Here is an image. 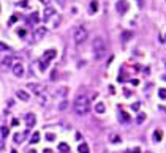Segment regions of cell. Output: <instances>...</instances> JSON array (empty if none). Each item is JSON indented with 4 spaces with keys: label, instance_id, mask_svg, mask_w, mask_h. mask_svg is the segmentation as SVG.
<instances>
[{
    "label": "cell",
    "instance_id": "1",
    "mask_svg": "<svg viewBox=\"0 0 166 153\" xmlns=\"http://www.w3.org/2000/svg\"><path fill=\"white\" fill-rule=\"evenodd\" d=\"M73 109H75V112L78 114V115H85V114H89V111H90V101H89V96L79 93V95L76 96L75 103H73Z\"/></svg>",
    "mask_w": 166,
    "mask_h": 153
},
{
    "label": "cell",
    "instance_id": "2",
    "mask_svg": "<svg viewBox=\"0 0 166 153\" xmlns=\"http://www.w3.org/2000/svg\"><path fill=\"white\" fill-rule=\"evenodd\" d=\"M92 51H93V57L97 58V60H100V58L105 57L106 44H105V41H103V38H100V36L95 38L93 43H92Z\"/></svg>",
    "mask_w": 166,
    "mask_h": 153
},
{
    "label": "cell",
    "instance_id": "3",
    "mask_svg": "<svg viewBox=\"0 0 166 153\" xmlns=\"http://www.w3.org/2000/svg\"><path fill=\"white\" fill-rule=\"evenodd\" d=\"M87 35H89V32L84 25L75 27V30H73V41H75V44H82L87 40Z\"/></svg>",
    "mask_w": 166,
    "mask_h": 153
},
{
    "label": "cell",
    "instance_id": "4",
    "mask_svg": "<svg viewBox=\"0 0 166 153\" xmlns=\"http://www.w3.org/2000/svg\"><path fill=\"white\" fill-rule=\"evenodd\" d=\"M128 8H130V5H128L127 0H119L117 3H115V10H117V13H120V14H125L127 11H128Z\"/></svg>",
    "mask_w": 166,
    "mask_h": 153
},
{
    "label": "cell",
    "instance_id": "5",
    "mask_svg": "<svg viewBox=\"0 0 166 153\" xmlns=\"http://www.w3.org/2000/svg\"><path fill=\"white\" fill-rule=\"evenodd\" d=\"M13 74L16 76V77H22L24 76V65L21 63V62H17V63L13 65Z\"/></svg>",
    "mask_w": 166,
    "mask_h": 153
},
{
    "label": "cell",
    "instance_id": "6",
    "mask_svg": "<svg viewBox=\"0 0 166 153\" xmlns=\"http://www.w3.org/2000/svg\"><path fill=\"white\" fill-rule=\"evenodd\" d=\"M29 89L33 92V95H38V96H40L41 93H44L43 85H40V84H29Z\"/></svg>",
    "mask_w": 166,
    "mask_h": 153
},
{
    "label": "cell",
    "instance_id": "7",
    "mask_svg": "<svg viewBox=\"0 0 166 153\" xmlns=\"http://www.w3.org/2000/svg\"><path fill=\"white\" fill-rule=\"evenodd\" d=\"M25 123H27L29 128H32V126H35V123H37V117L33 115V114H25Z\"/></svg>",
    "mask_w": 166,
    "mask_h": 153
},
{
    "label": "cell",
    "instance_id": "8",
    "mask_svg": "<svg viewBox=\"0 0 166 153\" xmlns=\"http://www.w3.org/2000/svg\"><path fill=\"white\" fill-rule=\"evenodd\" d=\"M16 96H17L19 99H22V101H29V99H30V95H29L25 90H17V92H16Z\"/></svg>",
    "mask_w": 166,
    "mask_h": 153
},
{
    "label": "cell",
    "instance_id": "9",
    "mask_svg": "<svg viewBox=\"0 0 166 153\" xmlns=\"http://www.w3.org/2000/svg\"><path fill=\"white\" fill-rule=\"evenodd\" d=\"M44 35H46V27H38L37 30H35V38H37V40H41Z\"/></svg>",
    "mask_w": 166,
    "mask_h": 153
},
{
    "label": "cell",
    "instance_id": "10",
    "mask_svg": "<svg viewBox=\"0 0 166 153\" xmlns=\"http://www.w3.org/2000/svg\"><path fill=\"white\" fill-rule=\"evenodd\" d=\"M27 131H24V133H17V134H14V142L16 144H21V142H24V137L27 136Z\"/></svg>",
    "mask_w": 166,
    "mask_h": 153
},
{
    "label": "cell",
    "instance_id": "11",
    "mask_svg": "<svg viewBox=\"0 0 166 153\" xmlns=\"http://www.w3.org/2000/svg\"><path fill=\"white\" fill-rule=\"evenodd\" d=\"M67 95H68V89H67V87H62V89H59L57 92H55V96H57V98H65Z\"/></svg>",
    "mask_w": 166,
    "mask_h": 153
},
{
    "label": "cell",
    "instance_id": "12",
    "mask_svg": "<svg viewBox=\"0 0 166 153\" xmlns=\"http://www.w3.org/2000/svg\"><path fill=\"white\" fill-rule=\"evenodd\" d=\"M54 14H55V10H54V8L49 7L46 11H44V21H49L52 16H54Z\"/></svg>",
    "mask_w": 166,
    "mask_h": 153
},
{
    "label": "cell",
    "instance_id": "13",
    "mask_svg": "<svg viewBox=\"0 0 166 153\" xmlns=\"http://www.w3.org/2000/svg\"><path fill=\"white\" fill-rule=\"evenodd\" d=\"M54 57H55V51H54V49H49V51H46V52H44V55H43L44 60H51V58H54Z\"/></svg>",
    "mask_w": 166,
    "mask_h": 153
},
{
    "label": "cell",
    "instance_id": "14",
    "mask_svg": "<svg viewBox=\"0 0 166 153\" xmlns=\"http://www.w3.org/2000/svg\"><path fill=\"white\" fill-rule=\"evenodd\" d=\"M105 104H103V103H97V104H95V112L97 114H105Z\"/></svg>",
    "mask_w": 166,
    "mask_h": 153
},
{
    "label": "cell",
    "instance_id": "15",
    "mask_svg": "<svg viewBox=\"0 0 166 153\" xmlns=\"http://www.w3.org/2000/svg\"><path fill=\"white\" fill-rule=\"evenodd\" d=\"M119 120H120V122H123V123H127V122H130V115L122 111V112L119 114Z\"/></svg>",
    "mask_w": 166,
    "mask_h": 153
},
{
    "label": "cell",
    "instance_id": "16",
    "mask_svg": "<svg viewBox=\"0 0 166 153\" xmlns=\"http://www.w3.org/2000/svg\"><path fill=\"white\" fill-rule=\"evenodd\" d=\"M68 104H70V103H68L67 99H63V101H60V103H59L57 109H59V111H65V109L68 107Z\"/></svg>",
    "mask_w": 166,
    "mask_h": 153
},
{
    "label": "cell",
    "instance_id": "17",
    "mask_svg": "<svg viewBox=\"0 0 166 153\" xmlns=\"http://www.w3.org/2000/svg\"><path fill=\"white\" fill-rule=\"evenodd\" d=\"M144 120H146V114H144V112H139L138 117H136V123H138V125H141Z\"/></svg>",
    "mask_w": 166,
    "mask_h": 153
},
{
    "label": "cell",
    "instance_id": "18",
    "mask_svg": "<svg viewBox=\"0 0 166 153\" xmlns=\"http://www.w3.org/2000/svg\"><path fill=\"white\" fill-rule=\"evenodd\" d=\"M78 152L79 153H90V152H89V145H87V144H81L79 148H78Z\"/></svg>",
    "mask_w": 166,
    "mask_h": 153
},
{
    "label": "cell",
    "instance_id": "19",
    "mask_svg": "<svg viewBox=\"0 0 166 153\" xmlns=\"http://www.w3.org/2000/svg\"><path fill=\"white\" fill-rule=\"evenodd\" d=\"M59 150L63 152V153H67V152H70V147H68V144L62 142V144H59Z\"/></svg>",
    "mask_w": 166,
    "mask_h": 153
},
{
    "label": "cell",
    "instance_id": "20",
    "mask_svg": "<svg viewBox=\"0 0 166 153\" xmlns=\"http://www.w3.org/2000/svg\"><path fill=\"white\" fill-rule=\"evenodd\" d=\"M161 131H160V129H157L155 133H153V140H155V142H160V140H161Z\"/></svg>",
    "mask_w": 166,
    "mask_h": 153
},
{
    "label": "cell",
    "instance_id": "21",
    "mask_svg": "<svg viewBox=\"0 0 166 153\" xmlns=\"http://www.w3.org/2000/svg\"><path fill=\"white\" fill-rule=\"evenodd\" d=\"M47 65H49V60H44V58H41V63H40V70H41V71H44V70L47 68Z\"/></svg>",
    "mask_w": 166,
    "mask_h": 153
},
{
    "label": "cell",
    "instance_id": "22",
    "mask_svg": "<svg viewBox=\"0 0 166 153\" xmlns=\"http://www.w3.org/2000/svg\"><path fill=\"white\" fill-rule=\"evenodd\" d=\"M38 140H40V133H38V131H35L33 136H32V139H30V142L32 144H37Z\"/></svg>",
    "mask_w": 166,
    "mask_h": 153
},
{
    "label": "cell",
    "instance_id": "23",
    "mask_svg": "<svg viewBox=\"0 0 166 153\" xmlns=\"http://www.w3.org/2000/svg\"><path fill=\"white\" fill-rule=\"evenodd\" d=\"M90 10H92V13H95V11L98 10V2H97V0H92V3H90Z\"/></svg>",
    "mask_w": 166,
    "mask_h": 153
},
{
    "label": "cell",
    "instance_id": "24",
    "mask_svg": "<svg viewBox=\"0 0 166 153\" xmlns=\"http://www.w3.org/2000/svg\"><path fill=\"white\" fill-rule=\"evenodd\" d=\"M131 35H133L131 32H123V33H122V40L123 41H128L130 38H131Z\"/></svg>",
    "mask_w": 166,
    "mask_h": 153
},
{
    "label": "cell",
    "instance_id": "25",
    "mask_svg": "<svg viewBox=\"0 0 166 153\" xmlns=\"http://www.w3.org/2000/svg\"><path fill=\"white\" fill-rule=\"evenodd\" d=\"M158 96L161 99H166V89H160L158 90Z\"/></svg>",
    "mask_w": 166,
    "mask_h": 153
},
{
    "label": "cell",
    "instance_id": "26",
    "mask_svg": "<svg viewBox=\"0 0 166 153\" xmlns=\"http://www.w3.org/2000/svg\"><path fill=\"white\" fill-rule=\"evenodd\" d=\"M3 63L7 65V66H10V65H14V63H13V57H7V58L3 60Z\"/></svg>",
    "mask_w": 166,
    "mask_h": 153
},
{
    "label": "cell",
    "instance_id": "27",
    "mask_svg": "<svg viewBox=\"0 0 166 153\" xmlns=\"http://www.w3.org/2000/svg\"><path fill=\"white\" fill-rule=\"evenodd\" d=\"M0 51H11V49H10V46H8V44H5V43H0Z\"/></svg>",
    "mask_w": 166,
    "mask_h": 153
},
{
    "label": "cell",
    "instance_id": "28",
    "mask_svg": "<svg viewBox=\"0 0 166 153\" xmlns=\"http://www.w3.org/2000/svg\"><path fill=\"white\" fill-rule=\"evenodd\" d=\"M0 131H2V136H3V137H7V136H8V133H10L7 126H2V129H0Z\"/></svg>",
    "mask_w": 166,
    "mask_h": 153
},
{
    "label": "cell",
    "instance_id": "29",
    "mask_svg": "<svg viewBox=\"0 0 166 153\" xmlns=\"http://www.w3.org/2000/svg\"><path fill=\"white\" fill-rule=\"evenodd\" d=\"M111 142H120V137H119V136H115V134H112V136H111Z\"/></svg>",
    "mask_w": 166,
    "mask_h": 153
},
{
    "label": "cell",
    "instance_id": "30",
    "mask_svg": "<svg viewBox=\"0 0 166 153\" xmlns=\"http://www.w3.org/2000/svg\"><path fill=\"white\" fill-rule=\"evenodd\" d=\"M46 139H47V140H54L55 136H54L52 133H47V134H46Z\"/></svg>",
    "mask_w": 166,
    "mask_h": 153
},
{
    "label": "cell",
    "instance_id": "31",
    "mask_svg": "<svg viewBox=\"0 0 166 153\" xmlns=\"http://www.w3.org/2000/svg\"><path fill=\"white\" fill-rule=\"evenodd\" d=\"M131 107H133V111H138V109H139V103H135Z\"/></svg>",
    "mask_w": 166,
    "mask_h": 153
},
{
    "label": "cell",
    "instance_id": "32",
    "mask_svg": "<svg viewBox=\"0 0 166 153\" xmlns=\"http://www.w3.org/2000/svg\"><path fill=\"white\" fill-rule=\"evenodd\" d=\"M17 33H19V36H24V35H25V30H19Z\"/></svg>",
    "mask_w": 166,
    "mask_h": 153
},
{
    "label": "cell",
    "instance_id": "33",
    "mask_svg": "<svg viewBox=\"0 0 166 153\" xmlns=\"http://www.w3.org/2000/svg\"><path fill=\"white\" fill-rule=\"evenodd\" d=\"M128 153H141V150H139V148H135L133 152H128Z\"/></svg>",
    "mask_w": 166,
    "mask_h": 153
},
{
    "label": "cell",
    "instance_id": "34",
    "mask_svg": "<svg viewBox=\"0 0 166 153\" xmlns=\"http://www.w3.org/2000/svg\"><path fill=\"white\" fill-rule=\"evenodd\" d=\"M43 153H52V150H49V148H46V150H43Z\"/></svg>",
    "mask_w": 166,
    "mask_h": 153
},
{
    "label": "cell",
    "instance_id": "35",
    "mask_svg": "<svg viewBox=\"0 0 166 153\" xmlns=\"http://www.w3.org/2000/svg\"><path fill=\"white\" fill-rule=\"evenodd\" d=\"M29 153H37V150H29Z\"/></svg>",
    "mask_w": 166,
    "mask_h": 153
},
{
    "label": "cell",
    "instance_id": "36",
    "mask_svg": "<svg viewBox=\"0 0 166 153\" xmlns=\"http://www.w3.org/2000/svg\"><path fill=\"white\" fill-rule=\"evenodd\" d=\"M41 2H44V3H47V0H41Z\"/></svg>",
    "mask_w": 166,
    "mask_h": 153
}]
</instances>
